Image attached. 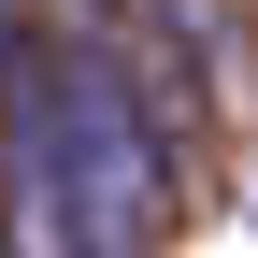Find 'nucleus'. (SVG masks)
<instances>
[{"instance_id": "2", "label": "nucleus", "mask_w": 258, "mask_h": 258, "mask_svg": "<svg viewBox=\"0 0 258 258\" xmlns=\"http://www.w3.org/2000/svg\"><path fill=\"white\" fill-rule=\"evenodd\" d=\"M0 57H15V0H0Z\"/></svg>"}, {"instance_id": "1", "label": "nucleus", "mask_w": 258, "mask_h": 258, "mask_svg": "<svg viewBox=\"0 0 258 258\" xmlns=\"http://www.w3.org/2000/svg\"><path fill=\"white\" fill-rule=\"evenodd\" d=\"M43 158H57L72 258H158V230H172V129H158L129 57L43 43Z\"/></svg>"}]
</instances>
